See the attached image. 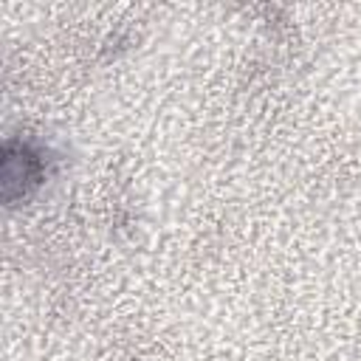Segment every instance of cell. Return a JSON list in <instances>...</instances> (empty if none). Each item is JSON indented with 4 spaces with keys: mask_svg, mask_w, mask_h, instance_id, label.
<instances>
[{
    "mask_svg": "<svg viewBox=\"0 0 361 361\" xmlns=\"http://www.w3.org/2000/svg\"><path fill=\"white\" fill-rule=\"evenodd\" d=\"M56 158L34 138H6L0 158V192L8 206L31 197L54 172Z\"/></svg>",
    "mask_w": 361,
    "mask_h": 361,
    "instance_id": "obj_1",
    "label": "cell"
}]
</instances>
